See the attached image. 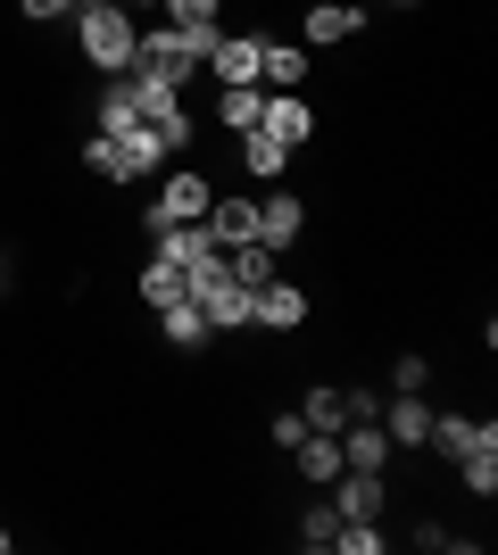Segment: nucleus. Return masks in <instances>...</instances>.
Here are the masks:
<instances>
[{"instance_id":"1","label":"nucleus","mask_w":498,"mask_h":555,"mask_svg":"<svg viewBox=\"0 0 498 555\" xmlns=\"http://www.w3.org/2000/svg\"><path fill=\"white\" fill-rule=\"evenodd\" d=\"M75 42H84V67L133 75V42H142V25H133V9H84Z\"/></svg>"},{"instance_id":"2","label":"nucleus","mask_w":498,"mask_h":555,"mask_svg":"<svg viewBox=\"0 0 498 555\" xmlns=\"http://www.w3.org/2000/svg\"><path fill=\"white\" fill-rule=\"evenodd\" d=\"M133 75H158V83H175V92H183L191 75H200V50L183 42V25H158V17H150L142 42H133Z\"/></svg>"},{"instance_id":"3","label":"nucleus","mask_w":498,"mask_h":555,"mask_svg":"<svg viewBox=\"0 0 498 555\" xmlns=\"http://www.w3.org/2000/svg\"><path fill=\"white\" fill-rule=\"evenodd\" d=\"M208 208H216V183H208V175H191V166H175V175H166V191L150 199L142 224H150V232H158V224H200Z\"/></svg>"},{"instance_id":"4","label":"nucleus","mask_w":498,"mask_h":555,"mask_svg":"<svg viewBox=\"0 0 498 555\" xmlns=\"http://www.w3.org/2000/svg\"><path fill=\"white\" fill-rule=\"evenodd\" d=\"M324 489H332V514H341V522H382V473H349V464H341Z\"/></svg>"},{"instance_id":"5","label":"nucleus","mask_w":498,"mask_h":555,"mask_svg":"<svg viewBox=\"0 0 498 555\" xmlns=\"http://www.w3.org/2000/svg\"><path fill=\"white\" fill-rule=\"evenodd\" d=\"M150 249H158L166 266H183V274H191V266H208V257H225V249H216V232H208V216H200V224H158V232H150Z\"/></svg>"},{"instance_id":"6","label":"nucleus","mask_w":498,"mask_h":555,"mask_svg":"<svg viewBox=\"0 0 498 555\" xmlns=\"http://www.w3.org/2000/svg\"><path fill=\"white\" fill-rule=\"evenodd\" d=\"M216 75V92H233V83H258V34H216V50L200 59Z\"/></svg>"},{"instance_id":"7","label":"nucleus","mask_w":498,"mask_h":555,"mask_svg":"<svg viewBox=\"0 0 498 555\" xmlns=\"http://www.w3.org/2000/svg\"><path fill=\"white\" fill-rule=\"evenodd\" d=\"M258 133H266V141H283V150H299V141L316 133L308 100H299V92H266V108H258Z\"/></svg>"},{"instance_id":"8","label":"nucleus","mask_w":498,"mask_h":555,"mask_svg":"<svg viewBox=\"0 0 498 555\" xmlns=\"http://www.w3.org/2000/svg\"><path fill=\"white\" fill-rule=\"evenodd\" d=\"M382 431H391V448H424V431H432V406H424V390H399V398H382Z\"/></svg>"},{"instance_id":"9","label":"nucleus","mask_w":498,"mask_h":555,"mask_svg":"<svg viewBox=\"0 0 498 555\" xmlns=\"http://www.w3.org/2000/svg\"><path fill=\"white\" fill-rule=\"evenodd\" d=\"M357 25H366V9H357V0H316L308 25H299V34H308L299 50H332V42H349Z\"/></svg>"},{"instance_id":"10","label":"nucleus","mask_w":498,"mask_h":555,"mask_svg":"<svg viewBox=\"0 0 498 555\" xmlns=\"http://www.w3.org/2000/svg\"><path fill=\"white\" fill-rule=\"evenodd\" d=\"M250 324H266V332H291V324H308V291H291L283 274L266 282L258 299H250Z\"/></svg>"},{"instance_id":"11","label":"nucleus","mask_w":498,"mask_h":555,"mask_svg":"<svg viewBox=\"0 0 498 555\" xmlns=\"http://www.w3.org/2000/svg\"><path fill=\"white\" fill-rule=\"evenodd\" d=\"M308 83V50L299 42H258V92H299Z\"/></svg>"},{"instance_id":"12","label":"nucleus","mask_w":498,"mask_h":555,"mask_svg":"<svg viewBox=\"0 0 498 555\" xmlns=\"http://www.w3.org/2000/svg\"><path fill=\"white\" fill-rule=\"evenodd\" d=\"M299 232H308V208H299L291 191H266V199H258V241H266V249H291Z\"/></svg>"},{"instance_id":"13","label":"nucleus","mask_w":498,"mask_h":555,"mask_svg":"<svg viewBox=\"0 0 498 555\" xmlns=\"http://www.w3.org/2000/svg\"><path fill=\"white\" fill-rule=\"evenodd\" d=\"M341 464L349 473H391V431L382 423H349L341 431Z\"/></svg>"},{"instance_id":"14","label":"nucleus","mask_w":498,"mask_h":555,"mask_svg":"<svg viewBox=\"0 0 498 555\" xmlns=\"http://www.w3.org/2000/svg\"><path fill=\"white\" fill-rule=\"evenodd\" d=\"M225 274H233L241 291H266V282L283 274V249H266V241H241V249H225Z\"/></svg>"},{"instance_id":"15","label":"nucleus","mask_w":498,"mask_h":555,"mask_svg":"<svg viewBox=\"0 0 498 555\" xmlns=\"http://www.w3.org/2000/svg\"><path fill=\"white\" fill-rule=\"evenodd\" d=\"M208 232H216V249L258 241V199H216V208H208Z\"/></svg>"},{"instance_id":"16","label":"nucleus","mask_w":498,"mask_h":555,"mask_svg":"<svg viewBox=\"0 0 498 555\" xmlns=\"http://www.w3.org/2000/svg\"><path fill=\"white\" fill-rule=\"evenodd\" d=\"M133 108H142V125H183V92L175 83H158V75H133Z\"/></svg>"},{"instance_id":"17","label":"nucleus","mask_w":498,"mask_h":555,"mask_svg":"<svg viewBox=\"0 0 498 555\" xmlns=\"http://www.w3.org/2000/svg\"><path fill=\"white\" fill-rule=\"evenodd\" d=\"M84 166H92V175H108V183H142V175H133V158H125V141H117V133H84Z\"/></svg>"},{"instance_id":"18","label":"nucleus","mask_w":498,"mask_h":555,"mask_svg":"<svg viewBox=\"0 0 498 555\" xmlns=\"http://www.w3.org/2000/svg\"><path fill=\"white\" fill-rule=\"evenodd\" d=\"M175 299H191V291H183V266H166V257L150 249V266H142V307L158 315V307H175Z\"/></svg>"},{"instance_id":"19","label":"nucleus","mask_w":498,"mask_h":555,"mask_svg":"<svg viewBox=\"0 0 498 555\" xmlns=\"http://www.w3.org/2000/svg\"><path fill=\"white\" fill-rule=\"evenodd\" d=\"M291 456H299V473H308V481L324 489L332 473H341V431H308V440L291 448Z\"/></svg>"},{"instance_id":"20","label":"nucleus","mask_w":498,"mask_h":555,"mask_svg":"<svg viewBox=\"0 0 498 555\" xmlns=\"http://www.w3.org/2000/svg\"><path fill=\"white\" fill-rule=\"evenodd\" d=\"M142 108H133V75H108V92H100V133H133Z\"/></svg>"},{"instance_id":"21","label":"nucleus","mask_w":498,"mask_h":555,"mask_svg":"<svg viewBox=\"0 0 498 555\" xmlns=\"http://www.w3.org/2000/svg\"><path fill=\"white\" fill-rule=\"evenodd\" d=\"M158 332L175 348H200L208 340V315H200V299H175V307H158Z\"/></svg>"},{"instance_id":"22","label":"nucleus","mask_w":498,"mask_h":555,"mask_svg":"<svg viewBox=\"0 0 498 555\" xmlns=\"http://www.w3.org/2000/svg\"><path fill=\"white\" fill-rule=\"evenodd\" d=\"M440 456H465L474 440H490V423H465V415H432V431H424Z\"/></svg>"},{"instance_id":"23","label":"nucleus","mask_w":498,"mask_h":555,"mask_svg":"<svg viewBox=\"0 0 498 555\" xmlns=\"http://www.w3.org/2000/svg\"><path fill=\"white\" fill-rule=\"evenodd\" d=\"M258 108H266L258 83H233V92H216V116H225L233 133H258Z\"/></svg>"},{"instance_id":"24","label":"nucleus","mask_w":498,"mask_h":555,"mask_svg":"<svg viewBox=\"0 0 498 555\" xmlns=\"http://www.w3.org/2000/svg\"><path fill=\"white\" fill-rule=\"evenodd\" d=\"M299 415H308V431H349V390H308Z\"/></svg>"},{"instance_id":"25","label":"nucleus","mask_w":498,"mask_h":555,"mask_svg":"<svg viewBox=\"0 0 498 555\" xmlns=\"http://www.w3.org/2000/svg\"><path fill=\"white\" fill-rule=\"evenodd\" d=\"M283 158H291V150H283V141H266V133L241 141V166H250V183H283Z\"/></svg>"},{"instance_id":"26","label":"nucleus","mask_w":498,"mask_h":555,"mask_svg":"<svg viewBox=\"0 0 498 555\" xmlns=\"http://www.w3.org/2000/svg\"><path fill=\"white\" fill-rule=\"evenodd\" d=\"M332 531H341L332 498H324V506H308V514H299V547H332Z\"/></svg>"},{"instance_id":"27","label":"nucleus","mask_w":498,"mask_h":555,"mask_svg":"<svg viewBox=\"0 0 498 555\" xmlns=\"http://www.w3.org/2000/svg\"><path fill=\"white\" fill-rule=\"evenodd\" d=\"M332 547H349V555H382V531H374V522H341V531H332Z\"/></svg>"},{"instance_id":"28","label":"nucleus","mask_w":498,"mask_h":555,"mask_svg":"<svg viewBox=\"0 0 498 555\" xmlns=\"http://www.w3.org/2000/svg\"><path fill=\"white\" fill-rule=\"evenodd\" d=\"M225 0H166V25H216Z\"/></svg>"},{"instance_id":"29","label":"nucleus","mask_w":498,"mask_h":555,"mask_svg":"<svg viewBox=\"0 0 498 555\" xmlns=\"http://www.w3.org/2000/svg\"><path fill=\"white\" fill-rule=\"evenodd\" d=\"M299 440H308V415H299V406H283V415H274V448H283V456H291V448H299Z\"/></svg>"},{"instance_id":"30","label":"nucleus","mask_w":498,"mask_h":555,"mask_svg":"<svg viewBox=\"0 0 498 555\" xmlns=\"http://www.w3.org/2000/svg\"><path fill=\"white\" fill-rule=\"evenodd\" d=\"M391 390H424V357H399V365H391Z\"/></svg>"},{"instance_id":"31","label":"nucleus","mask_w":498,"mask_h":555,"mask_svg":"<svg viewBox=\"0 0 498 555\" xmlns=\"http://www.w3.org/2000/svg\"><path fill=\"white\" fill-rule=\"evenodd\" d=\"M25 17H67V9H84V0H17Z\"/></svg>"},{"instance_id":"32","label":"nucleus","mask_w":498,"mask_h":555,"mask_svg":"<svg viewBox=\"0 0 498 555\" xmlns=\"http://www.w3.org/2000/svg\"><path fill=\"white\" fill-rule=\"evenodd\" d=\"M117 9H150V17H158V9H166V0H117Z\"/></svg>"},{"instance_id":"33","label":"nucleus","mask_w":498,"mask_h":555,"mask_svg":"<svg viewBox=\"0 0 498 555\" xmlns=\"http://www.w3.org/2000/svg\"><path fill=\"white\" fill-rule=\"evenodd\" d=\"M84 9H117V0H84Z\"/></svg>"},{"instance_id":"34","label":"nucleus","mask_w":498,"mask_h":555,"mask_svg":"<svg viewBox=\"0 0 498 555\" xmlns=\"http://www.w3.org/2000/svg\"><path fill=\"white\" fill-rule=\"evenodd\" d=\"M0 555H9V531H0Z\"/></svg>"},{"instance_id":"35","label":"nucleus","mask_w":498,"mask_h":555,"mask_svg":"<svg viewBox=\"0 0 498 555\" xmlns=\"http://www.w3.org/2000/svg\"><path fill=\"white\" fill-rule=\"evenodd\" d=\"M399 9H416V0H399Z\"/></svg>"}]
</instances>
